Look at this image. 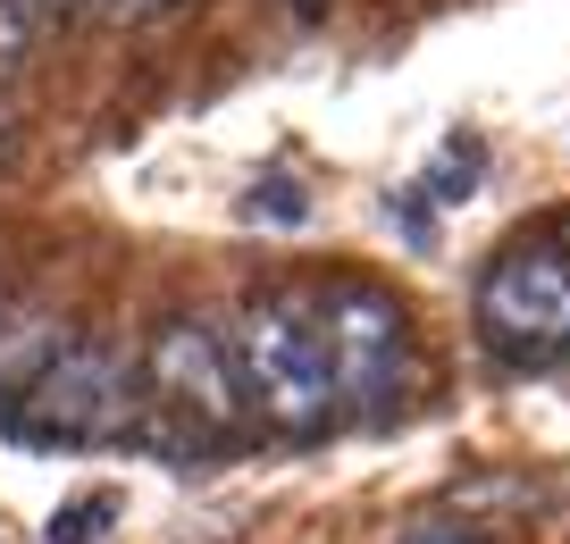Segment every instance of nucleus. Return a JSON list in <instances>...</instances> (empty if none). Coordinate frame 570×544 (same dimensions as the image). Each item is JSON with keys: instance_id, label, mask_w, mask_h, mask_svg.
Instances as JSON below:
<instances>
[{"instance_id": "obj_1", "label": "nucleus", "mask_w": 570, "mask_h": 544, "mask_svg": "<svg viewBox=\"0 0 570 544\" xmlns=\"http://www.w3.org/2000/svg\"><path fill=\"white\" fill-rule=\"evenodd\" d=\"M235 360H244L252 403L294 436H320L336 419V360L320 335V301L311 294H252L235 318Z\"/></svg>"}, {"instance_id": "obj_2", "label": "nucleus", "mask_w": 570, "mask_h": 544, "mask_svg": "<svg viewBox=\"0 0 570 544\" xmlns=\"http://www.w3.org/2000/svg\"><path fill=\"white\" fill-rule=\"evenodd\" d=\"M244 360L218 327L202 318H168L151 335V427L142 436L160 453H218V444L244 427Z\"/></svg>"}, {"instance_id": "obj_3", "label": "nucleus", "mask_w": 570, "mask_h": 544, "mask_svg": "<svg viewBox=\"0 0 570 544\" xmlns=\"http://www.w3.org/2000/svg\"><path fill=\"white\" fill-rule=\"evenodd\" d=\"M135 427V377L118 344H68L35 377L26 411H9V436L26 444H109Z\"/></svg>"}, {"instance_id": "obj_4", "label": "nucleus", "mask_w": 570, "mask_h": 544, "mask_svg": "<svg viewBox=\"0 0 570 544\" xmlns=\"http://www.w3.org/2000/svg\"><path fill=\"white\" fill-rule=\"evenodd\" d=\"M479 327L487 344L520 352V360H553L570 352V244H512L503 260H487L479 277Z\"/></svg>"}, {"instance_id": "obj_5", "label": "nucleus", "mask_w": 570, "mask_h": 544, "mask_svg": "<svg viewBox=\"0 0 570 544\" xmlns=\"http://www.w3.org/2000/svg\"><path fill=\"white\" fill-rule=\"evenodd\" d=\"M320 335H327V360H336V394L353 411L386 403L403 386V360H411V318L386 285H361V277H336L320 285Z\"/></svg>"}, {"instance_id": "obj_6", "label": "nucleus", "mask_w": 570, "mask_h": 544, "mask_svg": "<svg viewBox=\"0 0 570 544\" xmlns=\"http://www.w3.org/2000/svg\"><path fill=\"white\" fill-rule=\"evenodd\" d=\"M59 352H68V327L51 310H0V403H26Z\"/></svg>"}, {"instance_id": "obj_7", "label": "nucleus", "mask_w": 570, "mask_h": 544, "mask_svg": "<svg viewBox=\"0 0 570 544\" xmlns=\"http://www.w3.org/2000/svg\"><path fill=\"white\" fill-rule=\"evenodd\" d=\"M244 218H252V227H311V194H303V185H285V176H268V185L244 194Z\"/></svg>"}, {"instance_id": "obj_8", "label": "nucleus", "mask_w": 570, "mask_h": 544, "mask_svg": "<svg viewBox=\"0 0 570 544\" xmlns=\"http://www.w3.org/2000/svg\"><path fill=\"white\" fill-rule=\"evenodd\" d=\"M479 168H487L479 135H453V142H445V159L428 168V201H462L470 185H479Z\"/></svg>"}, {"instance_id": "obj_9", "label": "nucleus", "mask_w": 570, "mask_h": 544, "mask_svg": "<svg viewBox=\"0 0 570 544\" xmlns=\"http://www.w3.org/2000/svg\"><path fill=\"white\" fill-rule=\"evenodd\" d=\"M109 520H118V494H85V503L51 511V544H92Z\"/></svg>"}, {"instance_id": "obj_10", "label": "nucleus", "mask_w": 570, "mask_h": 544, "mask_svg": "<svg viewBox=\"0 0 570 544\" xmlns=\"http://www.w3.org/2000/svg\"><path fill=\"white\" fill-rule=\"evenodd\" d=\"M35 34H42V9H35V0H0V68L35 51Z\"/></svg>"}, {"instance_id": "obj_11", "label": "nucleus", "mask_w": 570, "mask_h": 544, "mask_svg": "<svg viewBox=\"0 0 570 544\" xmlns=\"http://www.w3.org/2000/svg\"><path fill=\"white\" fill-rule=\"evenodd\" d=\"M403 544H479V527H462V520H420Z\"/></svg>"}, {"instance_id": "obj_12", "label": "nucleus", "mask_w": 570, "mask_h": 544, "mask_svg": "<svg viewBox=\"0 0 570 544\" xmlns=\"http://www.w3.org/2000/svg\"><path fill=\"white\" fill-rule=\"evenodd\" d=\"M35 9H42V26H51V18H68V9H85V0H35Z\"/></svg>"}, {"instance_id": "obj_13", "label": "nucleus", "mask_w": 570, "mask_h": 544, "mask_svg": "<svg viewBox=\"0 0 570 544\" xmlns=\"http://www.w3.org/2000/svg\"><path fill=\"white\" fill-rule=\"evenodd\" d=\"M85 9H135V0H85Z\"/></svg>"}, {"instance_id": "obj_14", "label": "nucleus", "mask_w": 570, "mask_h": 544, "mask_svg": "<svg viewBox=\"0 0 570 544\" xmlns=\"http://www.w3.org/2000/svg\"><path fill=\"white\" fill-rule=\"evenodd\" d=\"M135 9H168V0H135Z\"/></svg>"}, {"instance_id": "obj_15", "label": "nucleus", "mask_w": 570, "mask_h": 544, "mask_svg": "<svg viewBox=\"0 0 570 544\" xmlns=\"http://www.w3.org/2000/svg\"><path fill=\"white\" fill-rule=\"evenodd\" d=\"M0 151H9V126H0Z\"/></svg>"}, {"instance_id": "obj_16", "label": "nucleus", "mask_w": 570, "mask_h": 544, "mask_svg": "<svg viewBox=\"0 0 570 544\" xmlns=\"http://www.w3.org/2000/svg\"><path fill=\"white\" fill-rule=\"evenodd\" d=\"M562 244H570V218H562Z\"/></svg>"}, {"instance_id": "obj_17", "label": "nucleus", "mask_w": 570, "mask_h": 544, "mask_svg": "<svg viewBox=\"0 0 570 544\" xmlns=\"http://www.w3.org/2000/svg\"><path fill=\"white\" fill-rule=\"evenodd\" d=\"M303 9H320V0H303Z\"/></svg>"}]
</instances>
